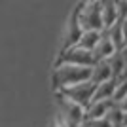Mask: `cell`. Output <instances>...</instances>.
<instances>
[{
    "label": "cell",
    "instance_id": "obj_9",
    "mask_svg": "<svg viewBox=\"0 0 127 127\" xmlns=\"http://www.w3.org/2000/svg\"><path fill=\"white\" fill-rule=\"evenodd\" d=\"M101 38H102V32L101 31H84V32H82V36L78 38L76 46L93 53V49H95V46L99 44Z\"/></svg>",
    "mask_w": 127,
    "mask_h": 127
},
{
    "label": "cell",
    "instance_id": "obj_5",
    "mask_svg": "<svg viewBox=\"0 0 127 127\" xmlns=\"http://www.w3.org/2000/svg\"><path fill=\"white\" fill-rule=\"evenodd\" d=\"M63 108H64V114H66V120H68V123L72 127H78L85 122V108L84 106L63 99Z\"/></svg>",
    "mask_w": 127,
    "mask_h": 127
},
{
    "label": "cell",
    "instance_id": "obj_6",
    "mask_svg": "<svg viewBox=\"0 0 127 127\" xmlns=\"http://www.w3.org/2000/svg\"><path fill=\"white\" fill-rule=\"evenodd\" d=\"M108 80H114V74H112V68L108 61H97L93 66H91V76H89V82L93 84H104Z\"/></svg>",
    "mask_w": 127,
    "mask_h": 127
},
{
    "label": "cell",
    "instance_id": "obj_16",
    "mask_svg": "<svg viewBox=\"0 0 127 127\" xmlns=\"http://www.w3.org/2000/svg\"><path fill=\"white\" fill-rule=\"evenodd\" d=\"M118 23H120V31H122L123 42L127 44V19H123V21H118Z\"/></svg>",
    "mask_w": 127,
    "mask_h": 127
},
{
    "label": "cell",
    "instance_id": "obj_13",
    "mask_svg": "<svg viewBox=\"0 0 127 127\" xmlns=\"http://www.w3.org/2000/svg\"><path fill=\"white\" fill-rule=\"evenodd\" d=\"M122 116H123V112L120 110V106H118V104H112V108L106 112L104 118L112 123V127H120V123H122Z\"/></svg>",
    "mask_w": 127,
    "mask_h": 127
},
{
    "label": "cell",
    "instance_id": "obj_15",
    "mask_svg": "<svg viewBox=\"0 0 127 127\" xmlns=\"http://www.w3.org/2000/svg\"><path fill=\"white\" fill-rule=\"evenodd\" d=\"M91 127H112V123L106 120V118H99V120H93V122H87Z\"/></svg>",
    "mask_w": 127,
    "mask_h": 127
},
{
    "label": "cell",
    "instance_id": "obj_2",
    "mask_svg": "<svg viewBox=\"0 0 127 127\" xmlns=\"http://www.w3.org/2000/svg\"><path fill=\"white\" fill-rule=\"evenodd\" d=\"M74 15L82 31H104L101 15V0L99 2H82V6L76 10Z\"/></svg>",
    "mask_w": 127,
    "mask_h": 127
},
{
    "label": "cell",
    "instance_id": "obj_20",
    "mask_svg": "<svg viewBox=\"0 0 127 127\" xmlns=\"http://www.w3.org/2000/svg\"><path fill=\"white\" fill-rule=\"evenodd\" d=\"M82 2H99V0H82Z\"/></svg>",
    "mask_w": 127,
    "mask_h": 127
},
{
    "label": "cell",
    "instance_id": "obj_11",
    "mask_svg": "<svg viewBox=\"0 0 127 127\" xmlns=\"http://www.w3.org/2000/svg\"><path fill=\"white\" fill-rule=\"evenodd\" d=\"M106 34V36L112 40V44L116 46L118 49L122 48V46H125V42H123V36H122V31H120V23H114L112 27H108V29H104L102 31Z\"/></svg>",
    "mask_w": 127,
    "mask_h": 127
},
{
    "label": "cell",
    "instance_id": "obj_17",
    "mask_svg": "<svg viewBox=\"0 0 127 127\" xmlns=\"http://www.w3.org/2000/svg\"><path fill=\"white\" fill-rule=\"evenodd\" d=\"M118 106H120V110H122V112H127V97L123 99V101L118 102Z\"/></svg>",
    "mask_w": 127,
    "mask_h": 127
},
{
    "label": "cell",
    "instance_id": "obj_7",
    "mask_svg": "<svg viewBox=\"0 0 127 127\" xmlns=\"http://www.w3.org/2000/svg\"><path fill=\"white\" fill-rule=\"evenodd\" d=\"M116 51H118V48L114 46V44H112L110 38H108L104 32H102V38L99 40V44H97L95 49H93V57H95V63H97V61H108V59H110Z\"/></svg>",
    "mask_w": 127,
    "mask_h": 127
},
{
    "label": "cell",
    "instance_id": "obj_14",
    "mask_svg": "<svg viewBox=\"0 0 127 127\" xmlns=\"http://www.w3.org/2000/svg\"><path fill=\"white\" fill-rule=\"evenodd\" d=\"M127 19V0H120L118 2V21Z\"/></svg>",
    "mask_w": 127,
    "mask_h": 127
},
{
    "label": "cell",
    "instance_id": "obj_19",
    "mask_svg": "<svg viewBox=\"0 0 127 127\" xmlns=\"http://www.w3.org/2000/svg\"><path fill=\"white\" fill-rule=\"evenodd\" d=\"M78 127H91V125H89V123H87V122H84V123H82V125H78Z\"/></svg>",
    "mask_w": 127,
    "mask_h": 127
},
{
    "label": "cell",
    "instance_id": "obj_10",
    "mask_svg": "<svg viewBox=\"0 0 127 127\" xmlns=\"http://www.w3.org/2000/svg\"><path fill=\"white\" fill-rule=\"evenodd\" d=\"M118 80H108L104 84H97L95 85V93H93V101H112L114 89H116Z\"/></svg>",
    "mask_w": 127,
    "mask_h": 127
},
{
    "label": "cell",
    "instance_id": "obj_1",
    "mask_svg": "<svg viewBox=\"0 0 127 127\" xmlns=\"http://www.w3.org/2000/svg\"><path fill=\"white\" fill-rule=\"evenodd\" d=\"M91 76V66H76V64H57L53 72V84L59 91L70 85L87 82Z\"/></svg>",
    "mask_w": 127,
    "mask_h": 127
},
{
    "label": "cell",
    "instance_id": "obj_8",
    "mask_svg": "<svg viewBox=\"0 0 127 127\" xmlns=\"http://www.w3.org/2000/svg\"><path fill=\"white\" fill-rule=\"evenodd\" d=\"M112 101H91L89 106L85 108V122H93L99 118H104L106 112L112 108Z\"/></svg>",
    "mask_w": 127,
    "mask_h": 127
},
{
    "label": "cell",
    "instance_id": "obj_12",
    "mask_svg": "<svg viewBox=\"0 0 127 127\" xmlns=\"http://www.w3.org/2000/svg\"><path fill=\"white\" fill-rule=\"evenodd\" d=\"M127 97V80H118L116 89H114V95H112V102L118 104L120 101H123Z\"/></svg>",
    "mask_w": 127,
    "mask_h": 127
},
{
    "label": "cell",
    "instance_id": "obj_4",
    "mask_svg": "<svg viewBox=\"0 0 127 127\" xmlns=\"http://www.w3.org/2000/svg\"><path fill=\"white\" fill-rule=\"evenodd\" d=\"M57 64H76V66H93L95 64V57L93 53L87 49H82L78 46H70L64 48V51L59 55Z\"/></svg>",
    "mask_w": 127,
    "mask_h": 127
},
{
    "label": "cell",
    "instance_id": "obj_3",
    "mask_svg": "<svg viewBox=\"0 0 127 127\" xmlns=\"http://www.w3.org/2000/svg\"><path fill=\"white\" fill-rule=\"evenodd\" d=\"M93 93H95V84L87 80V82H82V84L70 85L66 89H61V99L76 102V104L87 108L89 102L93 101Z\"/></svg>",
    "mask_w": 127,
    "mask_h": 127
},
{
    "label": "cell",
    "instance_id": "obj_18",
    "mask_svg": "<svg viewBox=\"0 0 127 127\" xmlns=\"http://www.w3.org/2000/svg\"><path fill=\"white\" fill-rule=\"evenodd\" d=\"M120 127H127V112H123V116H122V123H120Z\"/></svg>",
    "mask_w": 127,
    "mask_h": 127
}]
</instances>
